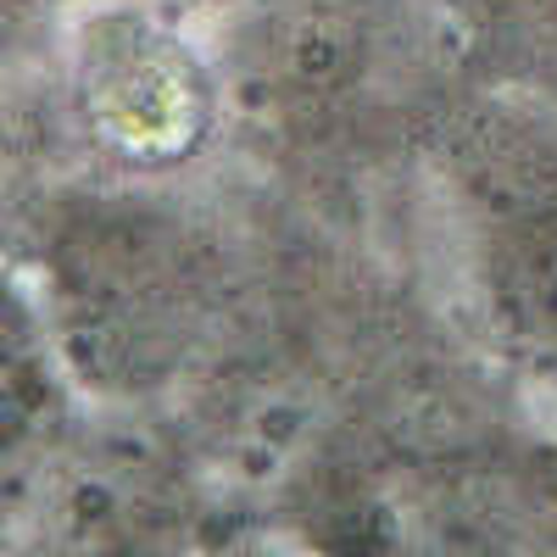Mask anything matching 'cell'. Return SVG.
Wrapping results in <instances>:
<instances>
[{
  "label": "cell",
  "mask_w": 557,
  "mask_h": 557,
  "mask_svg": "<svg viewBox=\"0 0 557 557\" xmlns=\"http://www.w3.org/2000/svg\"><path fill=\"white\" fill-rule=\"evenodd\" d=\"M0 251L28 273L73 391L101 407L190 391L235 335L262 268L251 218L201 178H12Z\"/></svg>",
  "instance_id": "6da1fadb"
},
{
  "label": "cell",
  "mask_w": 557,
  "mask_h": 557,
  "mask_svg": "<svg viewBox=\"0 0 557 557\" xmlns=\"http://www.w3.org/2000/svg\"><path fill=\"white\" fill-rule=\"evenodd\" d=\"M228 151L301 196H357L424 168L446 112L469 96L446 0H273L207 23Z\"/></svg>",
  "instance_id": "7a4b0ae2"
},
{
  "label": "cell",
  "mask_w": 557,
  "mask_h": 557,
  "mask_svg": "<svg viewBox=\"0 0 557 557\" xmlns=\"http://www.w3.org/2000/svg\"><path fill=\"white\" fill-rule=\"evenodd\" d=\"M12 173L196 184L228 151V96L201 17L168 0H84L0 84Z\"/></svg>",
  "instance_id": "3957f363"
},
{
  "label": "cell",
  "mask_w": 557,
  "mask_h": 557,
  "mask_svg": "<svg viewBox=\"0 0 557 557\" xmlns=\"http://www.w3.org/2000/svg\"><path fill=\"white\" fill-rule=\"evenodd\" d=\"M418 173L480 341L507 368L557 385V112L474 84Z\"/></svg>",
  "instance_id": "277c9868"
},
{
  "label": "cell",
  "mask_w": 557,
  "mask_h": 557,
  "mask_svg": "<svg viewBox=\"0 0 557 557\" xmlns=\"http://www.w3.org/2000/svg\"><path fill=\"white\" fill-rule=\"evenodd\" d=\"M73 396L28 273L0 251V462L57 441Z\"/></svg>",
  "instance_id": "5b68a950"
},
{
  "label": "cell",
  "mask_w": 557,
  "mask_h": 557,
  "mask_svg": "<svg viewBox=\"0 0 557 557\" xmlns=\"http://www.w3.org/2000/svg\"><path fill=\"white\" fill-rule=\"evenodd\" d=\"M446 12L474 84L557 112V0H457Z\"/></svg>",
  "instance_id": "8992f818"
},
{
  "label": "cell",
  "mask_w": 557,
  "mask_h": 557,
  "mask_svg": "<svg viewBox=\"0 0 557 557\" xmlns=\"http://www.w3.org/2000/svg\"><path fill=\"white\" fill-rule=\"evenodd\" d=\"M84 0H0V84L17 78Z\"/></svg>",
  "instance_id": "52a82bcc"
},
{
  "label": "cell",
  "mask_w": 557,
  "mask_h": 557,
  "mask_svg": "<svg viewBox=\"0 0 557 557\" xmlns=\"http://www.w3.org/2000/svg\"><path fill=\"white\" fill-rule=\"evenodd\" d=\"M168 7H178V12H190V17L212 23V17H228V12H251V7H273V0H168Z\"/></svg>",
  "instance_id": "ba28073f"
},
{
  "label": "cell",
  "mask_w": 557,
  "mask_h": 557,
  "mask_svg": "<svg viewBox=\"0 0 557 557\" xmlns=\"http://www.w3.org/2000/svg\"><path fill=\"white\" fill-rule=\"evenodd\" d=\"M207 557H312L307 546H285V541H235V546H218Z\"/></svg>",
  "instance_id": "9c48e42d"
},
{
  "label": "cell",
  "mask_w": 557,
  "mask_h": 557,
  "mask_svg": "<svg viewBox=\"0 0 557 557\" xmlns=\"http://www.w3.org/2000/svg\"><path fill=\"white\" fill-rule=\"evenodd\" d=\"M12 151H7V128H0V207H7V196H12Z\"/></svg>",
  "instance_id": "30bf717a"
},
{
  "label": "cell",
  "mask_w": 557,
  "mask_h": 557,
  "mask_svg": "<svg viewBox=\"0 0 557 557\" xmlns=\"http://www.w3.org/2000/svg\"><path fill=\"white\" fill-rule=\"evenodd\" d=\"M446 7H457V0H446Z\"/></svg>",
  "instance_id": "8fae6325"
}]
</instances>
